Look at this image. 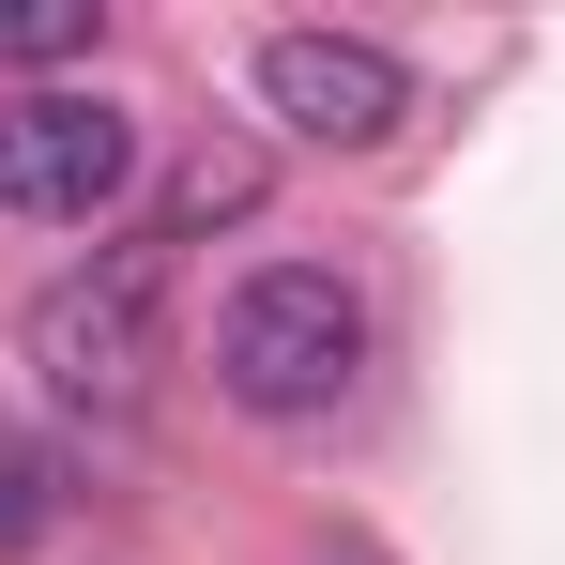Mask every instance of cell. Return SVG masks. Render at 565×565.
I'll list each match as a JSON object with an SVG mask.
<instances>
[{
    "instance_id": "3957f363",
    "label": "cell",
    "mask_w": 565,
    "mask_h": 565,
    "mask_svg": "<svg viewBox=\"0 0 565 565\" xmlns=\"http://www.w3.org/2000/svg\"><path fill=\"white\" fill-rule=\"evenodd\" d=\"M138 153L153 138L122 93H0V214H31V230H93L138 184Z\"/></svg>"
},
{
    "instance_id": "7a4b0ae2",
    "label": "cell",
    "mask_w": 565,
    "mask_h": 565,
    "mask_svg": "<svg viewBox=\"0 0 565 565\" xmlns=\"http://www.w3.org/2000/svg\"><path fill=\"white\" fill-rule=\"evenodd\" d=\"M153 337H169V230H122L77 276L31 290V382L62 413H138L153 397Z\"/></svg>"
},
{
    "instance_id": "5b68a950",
    "label": "cell",
    "mask_w": 565,
    "mask_h": 565,
    "mask_svg": "<svg viewBox=\"0 0 565 565\" xmlns=\"http://www.w3.org/2000/svg\"><path fill=\"white\" fill-rule=\"evenodd\" d=\"M107 46V0H0V77H62Z\"/></svg>"
},
{
    "instance_id": "277c9868",
    "label": "cell",
    "mask_w": 565,
    "mask_h": 565,
    "mask_svg": "<svg viewBox=\"0 0 565 565\" xmlns=\"http://www.w3.org/2000/svg\"><path fill=\"white\" fill-rule=\"evenodd\" d=\"M260 122L306 153H382L413 122V62L382 31H260Z\"/></svg>"
},
{
    "instance_id": "8992f818",
    "label": "cell",
    "mask_w": 565,
    "mask_h": 565,
    "mask_svg": "<svg viewBox=\"0 0 565 565\" xmlns=\"http://www.w3.org/2000/svg\"><path fill=\"white\" fill-rule=\"evenodd\" d=\"M31 535H46V459L0 428V551H31Z\"/></svg>"
},
{
    "instance_id": "6da1fadb",
    "label": "cell",
    "mask_w": 565,
    "mask_h": 565,
    "mask_svg": "<svg viewBox=\"0 0 565 565\" xmlns=\"http://www.w3.org/2000/svg\"><path fill=\"white\" fill-rule=\"evenodd\" d=\"M352 382H367V290L337 260H260L214 306V397L230 413L321 428V413H352Z\"/></svg>"
}]
</instances>
